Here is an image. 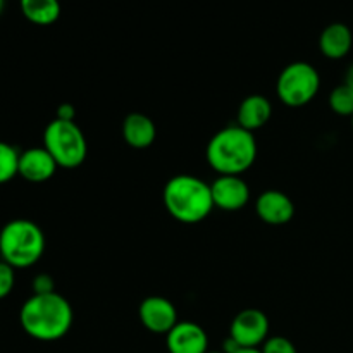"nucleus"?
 <instances>
[{"instance_id": "3", "label": "nucleus", "mask_w": 353, "mask_h": 353, "mask_svg": "<svg viewBox=\"0 0 353 353\" xmlns=\"http://www.w3.org/2000/svg\"><path fill=\"white\" fill-rule=\"evenodd\" d=\"M162 199L171 217L183 224L202 223L214 209L210 185L192 174L172 176L165 183Z\"/></svg>"}, {"instance_id": "17", "label": "nucleus", "mask_w": 353, "mask_h": 353, "mask_svg": "<svg viewBox=\"0 0 353 353\" xmlns=\"http://www.w3.org/2000/svg\"><path fill=\"white\" fill-rule=\"evenodd\" d=\"M21 152L10 143L0 141V185H6L17 176Z\"/></svg>"}, {"instance_id": "13", "label": "nucleus", "mask_w": 353, "mask_h": 353, "mask_svg": "<svg viewBox=\"0 0 353 353\" xmlns=\"http://www.w3.org/2000/svg\"><path fill=\"white\" fill-rule=\"evenodd\" d=\"M353 34L352 30L343 23H333L323 30L319 37V48L324 57L340 61L347 57L352 50Z\"/></svg>"}, {"instance_id": "15", "label": "nucleus", "mask_w": 353, "mask_h": 353, "mask_svg": "<svg viewBox=\"0 0 353 353\" xmlns=\"http://www.w3.org/2000/svg\"><path fill=\"white\" fill-rule=\"evenodd\" d=\"M272 116V105L264 95H250L238 107V123L245 130H261Z\"/></svg>"}, {"instance_id": "23", "label": "nucleus", "mask_w": 353, "mask_h": 353, "mask_svg": "<svg viewBox=\"0 0 353 353\" xmlns=\"http://www.w3.org/2000/svg\"><path fill=\"white\" fill-rule=\"evenodd\" d=\"M345 85H347L350 90H353V64L348 68L347 74H345Z\"/></svg>"}, {"instance_id": "4", "label": "nucleus", "mask_w": 353, "mask_h": 353, "mask_svg": "<svg viewBox=\"0 0 353 353\" xmlns=\"http://www.w3.org/2000/svg\"><path fill=\"white\" fill-rule=\"evenodd\" d=\"M45 252V234L30 219H12L0 230V257L14 269L37 264Z\"/></svg>"}, {"instance_id": "12", "label": "nucleus", "mask_w": 353, "mask_h": 353, "mask_svg": "<svg viewBox=\"0 0 353 353\" xmlns=\"http://www.w3.org/2000/svg\"><path fill=\"white\" fill-rule=\"evenodd\" d=\"M57 162L54 161L45 147H33L21 152L17 174L30 183H45L57 171Z\"/></svg>"}, {"instance_id": "20", "label": "nucleus", "mask_w": 353, "mask_h": 353, "mask_svg": "<svg viewBox=\"0 0 353 353\" xmlns=\"http://www.w3.org/2000/svg\"><path fill=\"white\" fill-rule=\"evenodd\" d=\"M262 353H299L295 345L285 336H271L261 347Z\"/></svg>"}, {"instance_id": "25", "label": "nucleus", "mask_w": 353, "mask_h": 353, "mask_svg": "<svg viewBox=\"0 0 353 353\" xmlns=\"http://www.w3.org/2000/svg\"><path fill=\"white\" fill-rule=\"evenodd\" d=\"M3 7H6V0H0V14H2Z\"/></svg>"}, {"instance_id": "24", "label": "nucleus", "mask_w": 353, "mask_h": 353, "mask_svg": "<svg viewBox=\"0 0 353 353\" xmlns=\"http://www.w3.org/2000/svg\"><path fill=\"white\" fill-rule=\"evenodd\" d=\"M236 353H262L261 348H241Z\"/></svg>"}, {"instance_id": "27", "label": "nucleus", "mask_w": 353, "mask_h": 353, "mask_svg": "<svg viewBox=\"0 0 353 353\" xmlns=\"http://www.w3.org/2000/svg\"><path fill=\"white\" fill-rule=\"evenodd\" d=\"M350 119H352V130H353V116L350 117Z\"/></svg>"}, {"instance_id": "8", "label": "nucleus", "mask_w": 353, "mask_h": 353, "mask_svg": "<svg viewBox=\"0 0 353 353\" xmlns=\"http://www.w3.org/2000/svg\"><path fill=\"white\" fill-rule=\"evenodd\" d=\"M138 317L143 327L155 334H168L178 321V310L164 296H147L138 307Z\"/></svg>"}, {"instance_id": "6", "label": "nucleus", "mask_w": 353, "mask_h": 353, "mask_svg": "<svg viewBox=\"0 0 353 353\" xmlns=\"http://www.w3.org/2000/svg\"><path fill=\"white\" fill-rule=\"evenodd\" d=\"M321 88V76L309 62H292L279 74L276 92L288 107L307 105Z\"/></svg>"}, {"instance_id": "14", "label": "nucleus", "mask_w": 353, "mask_h": 353, "mask_svg": "<svg viewBox=\"0 0 353 353\" xmlns=\"http://www.w3.org/2000/svg\"><path fill=\"white\" fill-rule=\"evenodd\" d=\"M157 137V128L154 121L148 116L140 112L128 114L123 121V138L130 147L133 148H147L150 147Z\"/></svg>"}, {"instance_id": "7", "label": "nucleus", "mask_w": 353, "mask_h": 353, "mask_svg": "<svg viewBox=\"0 0 353 353\" xmlns=\"http://www.w3.org/2000/svg\"><path fill=\"white\" fill-rule=\"evenodd\" d=\"M230 338L241 348H261L269 338L268 316L259 309L241 310L231 321Z\"/></svg>"}, {"instance_id": "26", "label": "nucleus", "mask_w": 353, "mask_h": 353, "mask_svg": "<svg viewBox=\"0 0 353 353\" xmlns=\"http://www.w3.org/2000/svg\"><path fill=\"white\" fill-rule=\"evenodd\" d=\"M207 353H224V352H223V350H221V352H210V350H209Z\"/></svg>"}, {"instance_id": "19", "label": "nucleus", "mask_w": 353, "mask_h": 353, "mask_svg": "<svg viewBox=\"0 0 353 353\" xmlns=\"http://www.w3.org/2000/svg\"><path fill=\"white\" fill-rule=\"evenodd\" d=\"M16 269L7 262L0 261V300L7 299L12 293L14 285H16Z\"/></svg>"}, {"instance_id": "10", "label": "nucleus", "mask_w": 353, "mask_h": 353, "mask_svg": "<svg viewBox=\"0 0 353 353\" xmlns=\"http://www.w3.org/2000/svg\"><path fill=\"white\" fill-rule=\"evenodd\" d=\"M165 345L169 353H207L209 336L200 324L179 321L168 334Z\"/></svg>"}, {"instance_id": "1", "label": "nucleus", "mask_w": 353, "mask_h": 353, "mask_svg": "<svg viewBox=\"0 0 353 353\" xmlns=\"http://www.w3.org/2000/svg\"><path fill=\"white\" fill-rule=\"evenodd\" d=\"M72 307L57 292L31 295L19 310V324L24 333L38 341H57L72 326Z\"/></svg>"}, {"instance_id": "9", "label": "nucleus", "mask_w": 353, "mask_h": 353, "mask_svg": "<svg viewBox=\"0 0 353 353\" xmlns=\"http://www.w3.org/2000/svg\"><path fill=\"white\" fill-rule=\"evenodd\" d=\"M214 207L234 212L243 209L250 200V186L241 176H219L210 185Z\"/></svg>"}, {"instance_id": "16", "label": "nucleus", "mask_w": 353, "mask_h": 353, "mask_svg": "<svg viewBox=\"0 0 353 353\" xmlns=\"http://www.w3.org/2000/svg\"><path fill=\"white\" fill-rule=\"evenodd\" d=\"M23 16L37 26H50L61 16L59 0H19Z\"/></svg>"}, {"instance_id": "5", "label": "nucleus", "mask_w": 353, "mask_h": 353, "mask_svg": "<svg viewBox=\"0 0 353 353\" xmlns=\"http://www.w3.org/2000/svg\"><path fill=\"white\" fill-rule=\"evenodd\" d=\"M43 147L64 169L79 168L88 154L85 133L74 121H50L43 131Z\"/></svg>"}, {"instance_id": "11", "label": "nucleus", "mask_w": 353, "mask_h": 353, "mask_svg": "<svg viewBox=\"0 0 353 353\" xmlns=\"http://www.w3.org/2000/svg\"><path fill=\"white\" fill-rule=\"evenodd\" d=\"M255 212L265 224L281 226L293 219L295 205L286 193L279 190H265L255 202Z\"/></svg>"}, {"instance_id": "18", "label": "nucleus", "mask_w": 353, "mask_h": 353, "mask_svg": "<svg viewBox=\"0 0 353 353\" xmlns=\"http://www.w3.org/2000/svg\"><path fill=\"white\" fill-rule=\"evenodd\" d=\"M330 107L334 114L345 117L353 116V90L347 85H340L331 92L330 95Z\"/></svg>"}, {"instance_id": "21", "label": "nucleus", "mask_w": 353, "mask_h": 353, "mask_svg": "<svg viewBox=\"0 0 353 353\" xmlns=\"http://www.w3.org/2000/svg\"><path fill=\"white\" fill-rule=\"evenodd\" d=\"M31 286H33L34 295H43V293L55 292V283H54V279H52L48 274L34 276Z\"/></svg>"}, {"instance_id": "2", "label": "nucleus", "mask_w": 353, "mask_h": 353, "mask_svg": "<svg viewBox=\"0 0 353 353\" xmlns=\"http://www.w3.org/2000/svg\"><path fill=\"white\" fill-rule=\"evenodd\" d=\"M205 155L209 165L219 176H241L257 159V140L252 131L231 124L210 138Z\"/></svg>"}, {"instance_id": "22", "label": "nucleus", "mask_w": 353, "mask_h": 353, "mask_svg": "<svg viewBox=\"0 0 353 353\" xmlns=\"http://www.w3.org/2000/svg\"><path fill=\"white\" fill-rule=\"evenodd\" d=\"M74 117H76V110H74V107L71 105V103H62V105H59L57 116H55V119L74 121Z\"/></svg>"}]
</instances>
